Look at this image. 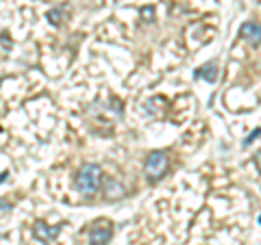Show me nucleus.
I'll list each match as a JSON object with an SVG mask.
<instances>
[{"label":"nucleus","mask_w":261,"mask_h":245,"mask_svg":"<svg viewBox=\"0 0 261 245\" xmlns=\"http://www.w3.org/2000/svg\"><path fill=\"white\" fill-rule=\"evenodd\" d=\"M170 165V159H168V152L163 150H152L148 152V157L144 161V176L150 185H157L168 171Z\"/></svg>","instance_id":"f03ea898"},{"label":"nucleus","mask_w":261,"mask_h":245,"mask_svg":"<svg viewBox=\"0 0 261 245\" xmlns=\"http://www.w3.org/2000/svg\"><path fill=\"white\" fill-rule=\"evenodd\" d=\"M48 20H50L53 26H61V22H63V11H61V7H55V9L48 11Z\"/></svg>","instance_id":"6e6552de"},{"label":"nucleus","mask_w":261,"mask_h":245,"mask_svg":"<svg viewBox=\"0 0 261 245\" xmlns=\"http://www.w3.org/2000/svg\"><path fill=\"white\" fill-rule=\"evenodd\" d=\"M113 236V226L107 219H98L89 228V245H107Z\"/></svg>","instance_id":"7ed1b4c3"},{"label":"nucleus","mask_w":261,"mask_h":245,"mask_svg":"<svg viewBox=\"0 0 261 245\" xmlns=\"http://www.w3.org/2000/svg\"><path fill=\"white\" fill-rule=\"evenodd\" d=\"M102 182H105L102 169H100V165H96V163H85V165L79 169L76 180H74L76 191L83 193L85 198H92V195L100 189Z\"/></svg>","instance_id":"f257e3e1"},{"label":"nucleus","mask_w":261,"mask_h":245,"mask_svg":"<svg viewBox=\"0 0 261 245\" xmlns=\"http://www.w3.org/2000/svg\"><path fill=\"white\" fill-rule=\"evenodd\" d=\"M59 232H61V224L55 226V228H50L46 222H35V226H33V234H35V239L44 241V243L55 241V236L59 234Z\"/></svg>","instance_id":"39448f33"},{"label":"nucleus","mask_w":261,"mask_h":245,"mask_svg":"<svg viewBox=\"0 0 261 245\" xmlns=\"http://www.w3.org/2000/svg\"><path fill=\"white\" fill-rule=\"evenodd\" d=\"M259 135H261V128H257V130H255V133H252V135H248L246 139H244V148H248V145H250V141H252V139H257Z\"/></svg>","instance_id":"9b49d317"},{"label":"nucleus","mask_w":261,"mask_h":245,"mask_svg":"<svg viewBox=\"0 0 261 245\" xmlns=\"http://www.w3.org/2000/svg\"><path fill=\"white\" fill-rule=\"evenodd\" d=\"M259 224H261V215H259Z\"/></svg>","instance_id":"ddd939ff"},{"label":"nucleus","mask_w":261,"mask_h":245,"mask_svg":"<svg viewBox=\"0 0 261 245\" xmlns=\"http://www.w3.org/2000/svg\"><path fill=\"white\" fill-rule=\"evenodd\" d=\"M105 193H107V200H120L124 195V187L113 178H105Z\"/></svg>","instance_id":"0eeeda50"},{"label":"nucleus","mask_w":261,"mask_h":245,"mask_svg":"<svg viewBox=\"0 0 261 245\" xmlns=\"http://www.w3.org/2000/svg\"><path fill=\"white\" fill-rule=\"evenodd\" d=\"M240 37L246 39V42H248L252 48H257V46L261 44V24L255 22V20L244 22L242 26H240Z\"/></svg>","instance_id":"20e7f679"},{"label":"nucleus","mask_w":261,"mask_h":245,"mask_svg":"<svg viewBox=\"0 0 261 245\" xmlns=\"http://www.w3.org/2000/svg\"><path fill=\"white\" fill-rule=\"evenodd\" d=\"M194 78H202V80H207V83H216L218 80V63L209 61L205 65H200V68L194 72Z\"/></svg>","instance_id":"423d86ee"},{"label":"nucleus","mask_w":261,"mask_h":245,"mask_svg":"<svg viewBox=\"0 0 261 245\" xmlns=\"http://www.w3.org/2000/svg\"><path fill=\"white\" fill-rule=\"evenodd\" d=\"M9 210H11V206H9V204H7V200H3V215H7V213H9Z\"/></svg>","instance_id":"f8f14e48"},{"label":"nucleus","mask_w":261,"mask_h":245,"mask_svg":"<svg viewBox=\"0 0 261 245\" xmlns=\"http://www.w3.org/2000/svg\"><path fill=\"white\" fill-rule=\"evenodd\" d=\"M157 102H159V98H152V100H148L144 104V111L148 113V115H154V113H157V111H154V104H157Z\"/></svg>","instance_id":"1a4fd4ad"},{"label":"nucleus","mask_w":261,"mask_h":245,"mask_svg":"<svg viewBox=\"0 0 261 245\" xmlns=\"http://www.w3.org/2000/svg\"><path fill=\"white\" fill-rule=\"evenodd\" d=\"M9 50H11V39L9 35H3V54H9Z\"/></svg>","instance_id":"9d476101"}]
</instances>
